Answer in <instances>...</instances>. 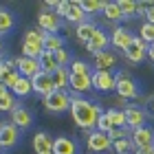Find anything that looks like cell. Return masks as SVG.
Masks as SVG:
<instances>
[{
	"mask_svg": "<svg viewBox=\"0 0 154 154\" xmlns=\"http://www.w3.org/2000/svg\"><path fill=\"white\" fill-rule=\"evenodd\" d=\"M68 112H71L73 121L79 125L82 130L93 132V130H97V123H99V117L103 115V110H101L99 103L73 95L71 97V110H68Z\"/></svg>",
	"mask_w": 154,
	"mask_h": 154,
	"instance_id": "obj_1",
	"label": "cell"
},
{
	"mask_svg": "<svg viewBox=\"0 0 154 154\" xmlns=\"http://www.w3.org/2000/svg\"><path fill=\"white\" fill-rule=\"evenodd\" d=\"M71 97L73 95L68 93V90H55V93H51L48 97H44L42 103H44V108L48 112L62 115V112H66V110H71Z\"/></svg>",
	"mask_w": 154,
	"mask_h": 154,
	"instance_id": "obj_2",
	"label": "cell"
},
{
	"mask_svg": "<svg viewBox=\"0 0 154 154\" xmlns=\"http://www.w3.org/2000/svg\"><path fill=\"white\" fill-rule=\"evenodd\" d=\"M115 77H117V88H115L117 95L121 97V99H125V101H128V99H137V97H139V84L132 79L128 73H123V71L117 73Z\"/></svg>",
	"mask_w": 154,
	"mask_h": 154,
	"instance_id": "obj_3",
	"label": "cell"
},
{
	"mask_svg": "<svg viewBox=\"0 0 154 154\" xmlns=\"http://www.w3.org/2000/svg\"><path fill=\"white\" fill-rule=\"evenodd\" d=\"M38 26L46 35H57V31L62 29V18L55 11H48L42 7V11L38 13Z\"/></svg>",
	"mask_w": 154,
	"mask_h": 154,
	"instance_id": "obj_4",
	"label": "cell"
},
{
	"mask_svg": "<svg viewBox=\"0 0 154 154\" xmlns=\"http://www.w3.org/2000/svg\"><path fill=\"white\" fill-rule=\"evenodd\" d=\"M86 145H88L90 152L101 154V152H108L112 148V141H110L108 134H103L99 130H93V132H86Z\"/></svg>",
	"mask_w": 154,
	"mask_h": 154,
	"instance_id": "obj_5",
	"label": "cell"
},
{
	"mask_svg": "<svg viewBox=\"0 0 154 154\" xmlns=\"http://www.w3.org/2000/svg\"><path fill=\"white\" fill-rule=\"evenodd\" d=\"M93 88L101 93H110L117 88V77L110 71H93Z\"/></svg>",
	"mask_w": 154,
	"mask_h": 154,
	"instance_id": "obj_6",
	"label": "cell"
},
{
	"mask_svg": "<svg viewBox=\"0 0 154 154\" xmlns=\"http://www.w3.org/2000/svg\"><path fill=\"white\" fill-rule=\"evenodd\" d=\"M31 84H33V93H38L42 99H44V97H48L51 93H55L53 77L48 75V73H42V71H40V73L31 79Z\"/></svg>",
	"mask_w": 154,
	"mask_h": 154,
	"instance_id": "obj_7",
	"label": "cell"
},
{
	"mask_svg": "<svg viewBox=\"0 0 154 154\" xmlns=\"http://www.w3.org/2000/svg\"><path fill=\"white\" fill-rule=\"evenodd\" d=\"M90 88H93V75H75V73H71V77H68V90H71V95L90 93Z\"/></svg>",
	"mask_w": 154,
	"mask_h": 154,
	"instance_id": "obj_8",
	"label": "cell"
},
{
	"mask_svg": "<svg viewBox=\"0 0 154 154\" xmlns=\"http://www.w3.org/2000/svg\"><path fill=\"white\" fill-rule=\"evenodd\" d=\"M130 141L137 148H148V145H154V130L150 125H143V128H137L130 132Z\"/></svg>",
	"mask_w": 154,
	"mask_h": 154,
	"instance_id": "obj_9",
	"label": "cell"
},
{
	"mask_svg": "<svg viewBox=\"0 0 154 154\" xmlns=\"http://www.w3.org/2000/svg\"><path fill=\"white\" fill-rule=\"evenodd\" d=\"M132 42H134V35H132L125 26H117L112 31V35H110V44L115 48H119V51H123V53L132 46Z\"/></svg>",
	"mask_w": 154,
	"mask_h": 154,
	"instance_id": "obj_10",
	"label": "cell"
},
{
	"mask_svg": "<svg viewBox=\"0 0 154 154\" xmlns=\"http://www.w3.org/2000/svg\"><path fill=\"white\" fill-rule=\"evenodd\" d=\"M20 143V128H16L11 121L2 125V130H0V145H2L5 150H11L16 148Z\"/></svg>",
	"mask_w": 154,
	"mask_h": 154,
	"instance_id": "obj_11",
	"label": "cell"
},
{
	"mask_svg": "<svg viewBox=\"0 0 154 154\" xmlns=\"http://www.w3.org/2000/svg\"><path fill=\"white\" fill-rule=\"evenodd\" d=\"M123 112H125V128L137 130V128H143V125H145V117H148V112H145L143 108L128 106Z\"/></svg>",
	"mask_w": 154,
	"mask_h": 154,
	"instance_id": "obj_12",
	"label": "cell"
},
{
	"mask_svg": "<svg viewBox=\"0 0 154 154\" xmlns=\"http://www.w3.org/2000/svg\"><path fill=\"white\" fill-rule=\"evenodd\" d=\"M108 44H110V38H108V33L103 31V29H99L97 26V31L93 33V38H90L88 42H86V48L90 53H101V51H106L108 48Z\"/></svg>",
	"mask_w": 154,
	"mask_h": 154,
	"instance_id": "obj_13",
	"label": "cell"
},
{
	"mask_svg": "<svg viewBox=\"0 0 154 154\" xmlns=\"http://www.w3.org/2000/svg\"><path fill=\"white\" fill-rule=\"evenodd\" d=\"M18 60V73L20 77H26V79H33L42 68H40V62L38 60H31V57H24V55H20Z\"/></svg>",
	"mask_w": 154,
	"mask_h": 154,
	"instance_id": "obj_14",
	"label": "cell"
},
{
	"mask_svg": "<svg viewBox=\"0 0 154 154\" xmlns=\"http://www.w3.org/2000/svg\"><path fill=\"white\" fill-rule=\"evenodd\" d=\"M11 123L16 125V128H20V130H26V128H31V123H33V115H31L26 108L18 106V108L11 112Z\"/></svg>",
	"mask_w": 154,
	"mask_h": 154,
	"instance_id": "obj_15",
	"label": "cell"
},
{
	"mask_svg": "<svg viewBox=\"0 0 154 154\" xmlns=\"http://www.w3.org/2000/svg\"><path fill=\"white\" fill-rule=\"evenodd\" d=\"M53 154H77V143L71 137H57L53 141Z\"/></svg>",
	"mask_w": 154,
	"mask_h": 154,
	"instance_id": "obj_16",
	"label": "cell"
},
{
	"mask_svg": "<svg viewBox=\"0 0 154 154\" xmlns=\"http://www.w3.org/2000/svg\"><path fill=\"white\" fill-rule=\"evenodd\" d=\"M53 141L55 139L48 134V132H35V134H33V150H35V154L51 152L53 150Z\"/></svg>",
	"mask_w": 154,
	"mask_h": 154,
	"instance_id": "obj_17",
	"label": "cell"
},
{
	"mask_svg": "<svg viewBox=\"0 0 154 154\" xmlns=\"http://www.w3.org/2000/svg\"><path fill=\"white\" fill-rule=\"evenodd\" d=\"M115 64H117L115 53H110V51L95 53V68L97 71H110V68H115Z\"/></svg>",
	"mask_w": 154,
	"mask_h": 154,
	"instance_id": "obj_18",
	"label": "cell"
},
{
	"mask_svg": "<svg viewBox=\"0 0 154 154\" xmlns=\"http://www.w3.org/2000/svg\"><path fill=\"white\" fill-rule=\"evenodd\" d=\"M66 20H68V22H73L75 26L88 20V16L84 13L82 5H79V0H71V9H68V16H66Z\"/></svg>",
	"mask_w": 154,
	"mask_h": 154,
	"instance_id": "obj_19",
	"label": "cell"
},
{
	"mask_svg": "<svg viewBox=\"0 0 154 154\" xmlns=\"http://www.w3.org/2000/svg\"><path fill=\"white\" fill-rule=\"evenodd\" d=\"M53 77V84H55V90H66L68 88V77H71V68H64V66H57Z\"/></svg>",
	"mask_w": 154,
	"mask_h": 154,
	"instance_id": "obj_20",
	"label": "cell"
},
{
	"mask_svg": "<svg viewBox=\"0 0 154 154\" xmlns=\"http://www.w3.org/2000/svg\"><path fill=\"white\" fill-rule=\"evenodd\" d=\"M97 31V26L90 22V20H86V22H82V24H77V29H75V35H77V40L79 42H84V44H86V42L93 38V33Z\"/></svg>",
	"mask_w": 154,
	"mask_h": 154,
	"instance_id": "obj_21",
	"label": "cell"
},
{
	"mask_svg": "<svg viewBox=\"0 0 154 154\" xmlns=\"http://www.w3.org/2000/svg\"><path fill=\"white\" fill-rule=\"evenodd\" d=\"M13 26H16V18L9 9H0V35L5 33H11Z\"/></svg>",
	"mask_w": 154,
	"mask_h": 154,
	"instance_id": "obj_22",
	"label": "cell"
},
{
	"mask_svg": "<svg viewBox=\"0 0 154 154\" xmlns=\"http://www.w3.org/2000/svg\"><path fill=\"white\" fill-rule=\"evenodd\" d=\"M44 40H46V33L44 31H38V29H29L24 33V40L26 44H31V46H38V48H44Z\"/></svg>",
	"mask_w": 154,
	"mask_h": 154,
	"instance_id": "obj_23",
	"label": "cell"
},
{
	"mask_svg": "<svg viewBox=\"0 0 154 154\" xmlns=\"http://www.w3.org/2000/svg\"><path fill=\"white\" fill-rule=\"evenodd\" d=\"M38 62H40L42 73L53 75V73H55V68H57V62H55V53H48V51H44V53H42V57H40Z\"/></svg>",
	"mask_w": 154,
	"mask_h": 154,
	"instance_id": "obj_24",
	"label": "cell"
},
{
	"mask_svg": "<svg viewBox=\"0 0 154 154\" xmlns=\"http://www.w3.org/2000/svg\"><path fill=\"white\" fill-rule=\"evenodd\" d=\"M11 93L16 95V97H26V95H31V93H33V84H31V79H26V77H20L18 84L11 88Z\"/></svg>",
	"mask_w": 154,
	"mask_h": 154,
	"instance_id": "obj_25",
	"label": "cell"
},
{
	"mask_svg": "<svg viewBox=\"0 0 154 154\" xmlns=\"http://www.w3.org/2000/svg\"><path fill=\"white\" fill-rule=\"evenodd\" d=\"M16 108H18V97L13 95L11 90H9L7 95L0 97V112H9V115H11Z\"/></svg>",
	"mask_w": 154,
	"mask_h": 154,
	"instance_id": "obj_26",
	"label": "cell"
},
{
	"mask_svg": "<svg viewBox=\"0 0 154 154\" xmlns=\"http://www.w3.org/2000/svg\"><path fill=\"white\" fill-rule=\"evenodd\" d=\"M106 117L110 119L112 128H125V112H123V110L110 108V110H106Z\"/></svg>",
	"mask_w": 154,
	"mask_h": 154,
	"instance_id": "obj_27",
	"label": "cell"
},
{
	"mask_svg": "<svg viewBox=\"0 0 154 154\" xmlns=\"http://www.w3.org/2000/svg\"><path fill=\"white\" fill-rule=\"evenodd\" d=\"M60 48H64V38H62V35H46V40H44V51L55 53V51H60Z\"/></svg>",
	"mask_w": 154,
	"mask_h": 154,
	"instance_id": "obj_28",
	"label": "cell"
},
{
	"mask_svg": "<svg viewBox=\"0 0 154 154\" xmlns=\"http://www.w3.org/2000/svg\"><path fill=\"white\" fill-rule=\"evenodd\" d=\"M103 16H106L108 20H121L123 13L121 9H119V2H103Z\"/></svg>",
	"mask_w": 154,
	"mask_h": 154,
	"instance_id": "obj_29",
	"label": "cell"
},
{
	"mask_svg": "<svg viewBox=\"0 0 154 154\" xmlns=\"http://www.w3.org/2000/svg\"><path fill=\"white\" fill-rule=\"evenodd\" d=\"M123 55H125V60H128V62L139 64V62H143L145 57H148V51H141V48H137V46H130Z\"/></svg>",
	"mask_w": 154,
	"mask_h": 154,
	"instance_id": "obj_30",
	"label": "cell"
},
{
	"mask_svg": "<svg viewBox=\"0 0 154 154\" xmlns=\"http://www.w3.org/2000/svg\"><path fill=\"white\" fill-rule=\"evenodd\" d=\"M79 5H82V9H84L86 16L103 11V2H99V0H79Z\"/></svg>",
	"mask_w": 154,
	"mask_h": 154,
	"instance_id": "obj_31",
	"label": "cell"
},
{
	"mask_svg": "<svg viewBox=\"0 0 154 154\" xmlns=\"http://www.w3.org/2000/svg\"><path fill=\"white\" fill-rule=\"evenodd\" d=\"M139 38H141L145 44H154V24H150V22H143L141 24V29H139Z\"/></svg>",
	"mask_w": 154,
	"mask_h": 154,
	"instance_id": "obj_32",
	"label": "cell"
},
{
	"mask_svg": "<svg viewBox=\"0 0 154 154\" xmlns=\"http://www.w3.org/2000/svg\"><path fill=\"white\" fill-rule=\"evenodd\" d=\"M119 2V9H121L123 18H134L137 16V2L134 0H117Z\"/></svg>",
	"mask_w": 154,
	"mask_h": 154,
	"instance_id": "obj_33",
	"label": "cell"
},
{
	"mask_svg": "<svg viewBox=\"0 0 154 154\" xmlns=\"http://www.w3.org/2000/svg\"><path fill=\"white\" fill-rule=\"evenodd\" d=\"M71 73H75V75H93L90 64L84 62V60H73L71 62Z\"/></svg>",
	"mask_w": 154,
	"mask_h": 154,
	"instance_id": "obj_34",
	"label": "cell"
},
{
	"mask_svg": "<svg viewBox=\"0 0 154 154\" xmlns=\"http://www.w3.org/2000/svg\"><path fill=\"white\" fill-rule=\"evenodd\" d=\"M55 62H57V66H64V68H71V53H68V48H60V51H55Z\"/></svg>",
	"mask_w": 154,
	"mask_h": 154,
	"instance_id": "obj_35",
	"label": "cell"
},
{
	"mask_svg": "<svg viewBox=\"0 0 154 154\" xmlns=\"http://www.w3.org/2000/svg\"><path fill=\"white\" fill-rule=\"evenodd\" d=\"M112 148H115L117 154H128L132 148H134V145H132L130 137H128V139H119V141H115V143H112Z\"/></svg>",
	"mask_w": 154,
	"mask_h": 154,
	"instance_id": "obj_36",
	"label": "cell"
},
{
	"mask_svg": "<svg viewBox=\"0 0 154 154\" xmlns=\"http://www.w3.org/2000/svg\"><path fill=\"white\" fill-rule=\"evenodd\" d=\"M108 137H110V141H119V139H128V128H112L108 132Z\"/></svg>",
	"mask_w": 154,
	"mask_h": 154,
	"instance_id": "obj_37",
	"label": "cell"
},
{
	"mask_svg": "<svg viewBox=\"0 0 154 154\" xmlns=\"http://www.w3.org/2000/svg\"><path fill=\"white\" fill-rule=\"evenodd\" d=\"M97 130H99V132H103V134H108V132L112 130V123H110V119L106 117V112H103V115L99 117V123H97Z\"/></svg>",
	"mask_w": 154,
	"mask_h": 154,
	"instance_id": "obj_38",
	"label": "cell"
},
{
	"mask_svg": "<svg viewBox=\"0 0 154 154\" xmlns=\"http://www.w3.org/2000/svg\"><path fill=\"white\" fill-rule=\"evenodd\" d=\"M68 9H71V0H60V5H57V16L60 18H66L68 16Z\"/></svg>",
	"mask_w": 154,
	"mask_h": 154,
	"instance_id": "obj_39",
	"label": "cell"
},
{
	"mask_svg": "<svg viewBox=\"0 0 154 154\" xmlns=\"http://www.w3.org/2000/svg\"><path fill=\"white\" fill-rule=\"evenodd\" d=\"M152 2H145V0H141V2H137V16H145V11L150 9Z\"/></svg>",
	"mask_w": 154,
	"mask_h": 154,
	"instance_id": "obj_40",
	"label": "cell"
},
{
	"mask_svg": "<svg viewBox=\"0 0 154 154\" xmlns=\"http://www.w3.org/2000/svg\"><path fill=\"white\" fill-rule=\"evenodd\" d=\"M132 46H137V48H141V51H148V44H145V42L141 40V38H139V35H134V42H132Z\"/></svg>",
	"mask_w": 154,
	"mask_h": 154,
	"instance_id": "obj_41",
	"label": "cell"
},
{
	"mask_svg": "<svg viewBox=\"0 0 154 154\" xmlns=\"http://www.w3.org/2000/svg\"><path fill=\"white\" fill-rule=\"evenodd\" d=\"M143 18H145V22H150V24H154V2L150 5V9L145 11V16H143Z\"/></svg>",
	"mask_w": 154,
	"mask_h": 154,
	"instance_id": "obj_42",
	"label": "cell"
},
{
	"mask_svg": "<svg viewBox=\"0 0 154 154\" xmlns=\"http://www.w3.org/2000/svg\"><path fill=\"white\" fill-rule=\"evenodd\" d=\"M134 154H154V145H148V148H137Z\"/></svg>",
	"mask_w": 154,
	"mask_h": 154,
	"instance_id": "obj_43",
	"label": "cell"
},
{
	"mask_svg": "<svg viewBox=\"0 0 154 154\" xmlns=\"http://www.w3.org/2000/svg\"><path fill=\"white\" fill-rule=\"evenodd\" d=\"M9 73H11V71H9V68H7V66H5V62H2V64H0V84H2V82H5V77H7V75H9Z\"/></svg>",
	"mask_w": 154,
	"mask_h": 154,
	"instance_id": "obj_44",
	"label": "cell"
},
{
	"mask_svg": "<svg viewBox=\"0 0 154 154\" xmlns=\"http://www.w3.org/2000/svg\"><path fill=\"white\" fill-rule=\"evenodd\" d=\"M148 112L154 117V95H150V97H148Z\"/></svg>",
	"mask_w": 154,
	"mask_h": 154,
	"instance_id": "obj_45",
	"label": "cell"
},
{
	"mask_svg": "<svg viewBox=\"0 0 154 154\" xmlns=\"http://www.w3.org/2000/svg\"><path fill=\"white\" fill-rule=\"evenodd\" d=\"M148 57L154 62V44H150V48H148Z\"/></svg>",
	"mask_w": 154,
	"mask_h": 154,
	"instance_id": "obj_46",
	"label": "cell"
},
{
	"mask_svg": "<svg viewBox=\"0 0 154 154\" xmlns=\"http://www.w3.org/2000/svg\"><path fill=\"white\" fill-rule=\"evenodd\" d=\"M7 93H9V88H7L5 84H0V97H2V95H7Z\"/></svg>",
	"mask_w": 154,
	"mask_h": 154,
	"instance_id": "obj_47",
	"label": "cell"
},
{
	"mask_svg": "<svg viewBox=\"0 0 154 154\" xmlns=\"http://www.w3.org/2000/svg\"><path fill=\"white\" fill-rule=\"evenodd\" d=\"M40 154H53V150H51V152H40Z\"/></svg>",
	"mask_w": 154,
	"mask_h": 154,
	"instance_id": "obj_48",
	"label": "cell"
},
{
	"mask_svg": "<svg viewBox=\"0 0 154 154\" xmlns=\"http://www.w3.org/2000/svg\"><path fill=\"white\" fill-rule=\"evenodd\" d=\"M0 53H2V40H0Z\"/></svg>",
	"mask_w": 154,
	"mask_h": 154,
	"instance_id": "obj_49",
	"label": "cell"
},
{
	"mask_svg": "<svg viewBox=\"0 0 154 154\" xmlns=\"http://www.w3.org/2000/svg\"><path fill=\"white\" fill-rule=\"evenodd\" d=\"M2 62H5V60H2V55H0V64H2Z\"/></svg>",
	"mask_w": 154,
	"mask_h": 154,
	"instance_id": "obj_50",
	"label": "cell"
},
{
	"mask_svg": "<svg viewBox=\"0 0 154 154\" xmlns=\"http://www.w3.org/2000/svg\"><path fill=\"white\" fill-rule=\"evenodd\" d=\"M2 125H5V123H2V121H0V130H2Z\"/></svg>",
	"mask_w": 154,
	"mask_h": 154,
	"instance_id": "obj_51",
	"label": "cell"
},
{
	"mask_svg": "<svg viewBox=\"0 0 154 154\" xmlns=\"http://www.w3.org/2000/svg\"><path fill=\"white\" fill-rule=\"evenodd\" d=\"M2 150H5V148H2V145H0V154H2Z\"/></svg>",
	"mask_w": 154,
	"mask_h": 154,
	"instance_id": "obj_52",
	"label": "cell"
}]
</instances>
